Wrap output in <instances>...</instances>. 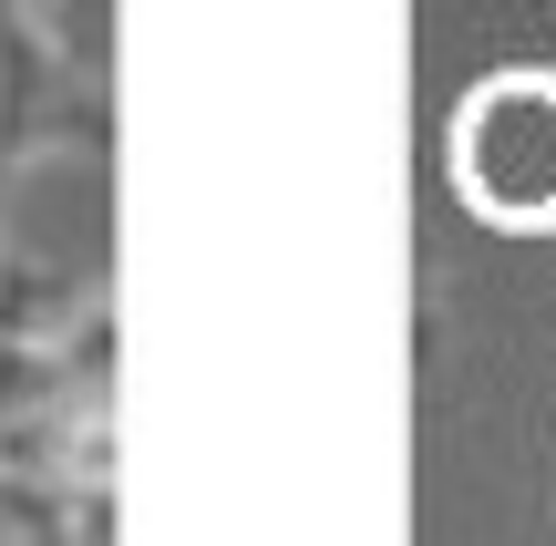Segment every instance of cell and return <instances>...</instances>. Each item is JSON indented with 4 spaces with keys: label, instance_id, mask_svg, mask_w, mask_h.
<instances>
[{
    "label": "cell",
    "instance_id": "obj_1",
    "mask_svg": "<svg viewBox=\"0 0 556 546\" xmlns=\"http://www.w3.org/2000/svg\"><path fill=\"white\" fill-rule=\"evenodd\" d=\"M443 165H454V196L475 206L484 227L546 238V227H556V73H546V62L484 73L475 93L454 103Z\"/></svg>",
    "mask_w": 556,
    "mask_h": 546
},
{
    "label": "cell",
    "instance_id": "obj_2",
    "mask_svg": "<svg viewBox=\"0 0 556 546\" xmlns=\"http://www.w3.org/2000/svg\"><path fill=\"white\" fill-rule=\"evenodd\" d=\"M114 155V93H103V62H83V41L41 11H0V196H11L21 165Z\"/></svg>",
    "mask_w": 556,
    "mask_h": 546
}]
</instances>
